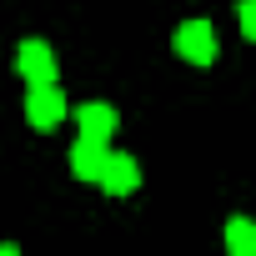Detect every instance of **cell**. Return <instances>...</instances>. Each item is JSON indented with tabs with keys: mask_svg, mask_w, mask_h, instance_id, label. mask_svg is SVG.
Segmentation results:
<instances>
[{
	"mask_svg": "<svg viewBox=\"0 0 256 256\" xmlns=\"http://www.w3.org/2000/svg\"><path fill=\"white\" fill-rule=\"evenodd\" d=\"M171 46H176V56H181L186 66H211V60H216V30H211V20H186V26H176Z\"/></svg>",
	"mask_w": 256,
	"mask_h": 256,
	"instance_id": "obj_1",
	"label": "cell"
},
{
	"mask_svg": "<svg viewBox=\"0 0 256 256\" xmlns=\"http://www.w3.org/2000/svg\"><path fill=\"white\" fill-rule=\"evenodd\" d=\"M16 70L30 80V90L36 86H56V50L46 46V40H20V50H16Z\"/></svg>",
	"mask_w": 256,
	"mask_h": 256,
	"instance_id": "obj_2",
	"label": "cell"
},
{
	"mask_svg": "<svg viewBox=\"0 0 256 256\" xmlns=\"http://www.w3.org/2000/svg\"><path fill=\"white\" fill-rule=\"evenodd\" d=\"M26 120L36 126V131L60 126V120H66V96H60L56 86H36V90H26Z\"/></svg>",
	"mask_w": 256,
	"mask_h": 256,
	"instance_id": "obj_3",
	"label": "cell"
},
{
	"mask_svg": "<svg viewBox=\"0 0 256 256\" xmlns=\"http://www.w3.org/2000/svg\"><path fill=\"white\" fill-rule=\"evenodd\" d=\"M76 120H80V136H86V141H110L116 126H120L116 106H106V100H86V106H76Z\"/></svg>",
	"mask_w": 256,
	"mask_h": 256,
	"instance_id": "obj_4",
	"label": "cell"
},
{
	"mask_svg": "<svg viewBox=\"0 0 256 256\" xmlns=\"http://www.w3.org/2000/svg\"><path fill=\"white\" fill-rule=\"evenodd\" d=\"M106 166H110V151H106V141H76L70 146V171L80 176V181H96L100 186V176H106Z\"/></svg>",
	"mask_w": 256,
	"mask_h": 256,
	"instance_id": "obj_5",
	"label": "cell"
},
{
	"mask_svg": "<svg viewBox=\"0 0 256 256\" xmlns=\"http://www.w3.org/2000/svg\"><path fill=\"white\" fill-rule=\"evenodd\" d=\"M141 186V166L131 161V156H110V166H106V176H100V191L106 196H131Z\"/></svg>",
	"mask_w": 256,
	"mask_h": 256,
	"instance_id": "obj_6",
	"label": "cell"
},
{
	"mask_svg": "<svg viewBox=\"0 0 256 256\" xmlns=\"http://www.w3.org/2000/svg\"><path fill=\"white\" fill-rule=\"evenodd\" d=\"M226 251H231V256H256V221L231 216V221H226Z\"/></svg>",
	"mask_w": 256,
	"mask_h": 256,
	"instance_id": "obj_7",
	"label": "cell"
},
{
	"mask_svg": "<svg viewBox=\"0 0 256 256\" xmlns=\"http://www.w3.org/2000/svg\"><path fill=\"white\" fill-rule=\"evenodd\" d=\"M236 20H241V36H246V40H256V0H241Z\"/></svg>",
	"mask_w": 256,
	"mask_h": 256,
	"instance_id": "obj_8",
	"label": "cell"
},
{
	"mask_svg": "<svg viewBox=\"0 0 256 256\" xmlns=\"http://www.w3.org/2000/svg\"><path fill=\"white\" fill-rule=\"evenodd\" d=\"M0 256H20V251H16V246H10V241H0Z\"/></svg>",
	"mask_w": 256,
	"mask_h": 256,
	"instance_id": "obj_9",
	"label": "cell"
}]
</instances>
